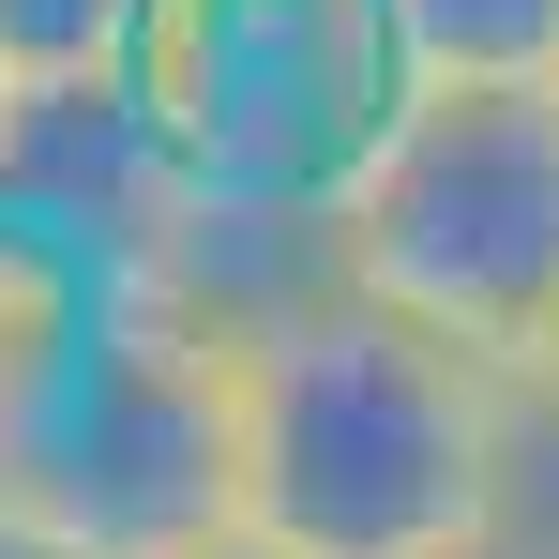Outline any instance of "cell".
I'll return each instance as SVG.
<instances>
[{
    "mask_svg": "<svg viewBox=\"0 0 559 559\" xmlns=\"http://www.w3.org/2000/svg\"><path fill=\"white\" fill-rule=\"evenodd\" d=\"M530 454L559 468V348H545V364H530Z\"/></svg>",
    "mask_w": 559,
    "mask_h": 559,
    "instance_id": "9c48e42d",
    "label": "cell"
},
{
    "mask_svg": "<svg viewBox=\"0 0 559 559\" xmlns=\"http://www.w3.org/2000/svg\"><path fill=\"white\" fill-rule=\"evenodd\" d=\"M242 408V530L302 559H439L530 499V393L439 348L348 273H287L227 302Z\"/></svg>",
    "mask_w": 559,
    "mask_h": 559,
    "instance_id": "6da1fadb",
    "label": "cell"
},
{
    "mask_svg": "<svg viewBox=\"0 0 559 559\" xmlns=\"http://www.w3.org/2000/svg\"><path fill=\"white\" fill-rule=\"evenodd\" d=\"M0 121H15V76H0Z\"/></svg>",
    "mask_w": 559,
    "mask_h": 559,
    "instance_id": "8fae6325",
    "label": "cell"
},
{
    "mask_svg": "<svg viewBox=\"0 0 559 559\" xmlns=\"http://www.w3.org/2000/svg\"><path fill=\"white\" fill-rule=\"evenodd\" d=\"M408 76L454 92V76H559V0H378Z\"/></svg>",
    "mask_w": 559,
    "mask_h": 559,
    "instance_id": "5b68a950",
    "label": "cell"
},
{
    "mask_svg": "<svg viewBox=\"0 0 559 559\" xmlns=\"http://www.w3.org/2000/svg\"><path fill=\"white\" fill-rule=\"evenodd\" d=\"M333 273L530 393V364L559 348V76L408 92L333 212Z\"/></svg>",
    "mask_w": 559,
    "mask_h": 559,
    "instance_id": "277c9868",
    "label": "cell"
},
{
    "mask_svg": "<svg viewBox=\"0 0 559 559\" xmlns=\"http://www.w3.org/2000/svg\"><path fill=\"white\" fill-rule=\"evenodd\" d=\"M439 559H559V514H545V499H514L499 530H468V545H439Z\"/></svg>",
    "mask_w": 559,
    "mask_h": 559,
    "instance_id": "52a82bcc",
    "label": "cell"
},
{
    "mask_svg": "<svg viewBox=\"0 0 559 559\" xmlns=\"http://www.w3.org/2000/svg\"><path fill=\"white\" fill-rule=\"evenodd\" d=\"M0 514L76 559H182L242 514L227 318L182 273L0 227Z\"/></svg>",
    "mask_w": 559,
    "mask_h": 559,
    "instance_id": "7a4b0ae2",
    "label": "cell"
},
{
    "mask_svg": "<svg viewBox=\"0 0 559 559\" xmlns=\"http://www.w3.org/2000/svg\"><path fill=\"white\" fill-rule=\"evenodd\" d=\"M152 15L167 0H0V76L15 92H106V76H136Z\"/></svg>",
    "mask_w": 559,
    "mask_h": 559,
    "instance_id": "8992f818",
    "label": "cell"
},
{
    "mask_svg": "<svg viewBox=\"0 0 559 559\" xmlns=\"http://www.w3.org/2000/svg\"><path fill=\"white\" fill-rule=\"evenodd\" d=\"M0 559H76L61 530H31V514H0Z\"/></svg>",
    "mask_w": 559,
    "mask_h": 559,
    "instance_id": "30bf717a",
    "label": "cell"
},
{
    "mask_svg": "<svg viewBox=\"0 0 559 559\" xmlns=\"http://www.w3.org/2000/svg\"><path fill=\"white\" fill-rule=\"evenodd\" d=\"M408 46L378 0H167L136 46V106L182 182L167 273L227 318L287 273H333V212L408 121Z\"/></svg>",
    "mask_w": 559,
    "mask_h": 559,
    "instance_id": "3957f363",
    "label": "cell"
},
{
    "mask_svg": "<svg viewBox=\"0 0 559 559\" xmlns=\"http://www.w3.org/2000/svg\"><path fill=\"white\" fill-rule=\"evenodd\" d=\"M182 559H302V545H273V530H242V514H227V530H197Z\"/></svg>",
    "mask_w": 559,
    "mask_h": 559,
    "instance_id": "ba28073f",
    "label": "cell"
}]
</instances>
